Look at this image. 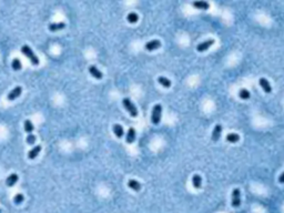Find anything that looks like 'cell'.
<instances>
[{
    "label": "cell",
    "instance_id": "1",
    "mask_svg": "<svg viewBox=\"0 0 284 213\" xmlns=\"http://www.w3.org/2000/svg\"><path fill=\"white\" fill-rule=\"evenodd\" d=\"M21 52L24 53L27 58L29 59L30 62H31L33 66H38V64H39V59H38V57L35 54V52L31 50V48H30L29 46H27V45L22 46V47H21Z\"/></svg>",
    "mask_w": 284,
    "mask_h": 213
},
{
    "label": "cell",
    "instance_id": "2",
    "mask_svg": "<svg viewBox=\"0 0 284 213\" xmlns=\"http://www.w3.org/2000/svg\"><path fill=\"white\" fill-rule=\"evenodd\" d=\"M161 113H162V106L161 104H155L152 109L151 121L153 124H159L161 121Z\"/></svg>",
    "mask_w": 284,
    "mask_h": 213
},
{
    "label": "cell",
    "instance_id": "3",
    "mask_svg": "<svg viewBox=\"0 0 284 213\" xmlns=\"http://www.w3.org/2000/svg\"><path fill=\"white\" fill-rule=\"evenodd\" d=\"M123 106H125V110H127L129 113L131 115V117H137L138 115V110H137L136 106L131 102V100L129 98H125L123 99Z\"/></svg>",
    "mask_w": 284,
    "mask_h": 213
},
{
    "label": "cell",
    "instance_id": "4",
    "mask_svg": "<svg viewBox=\"0 0 284 213\" xmlns=\"http://www.w3.org/2000/svg\"><path fill=\"white\" fill-rule=\"evenodd\" d=\"M241 204V192L239 189H234L232 193V206L239 208Z\"/></svg>",
    "mask_w": 284,
    "mask_h": 213
},
{
    "label": "cell",
    "instance_id": "5",
    "mask_svg": "<svg viewBox=\"0 0 284 213\" xmlns=\"http://www.w3.org/2000/svg\"><path fill=\"white\" fill-rule=\"evenodd\" d=\"M214 39H209L207 40V41H204V42H201L200 45L197 46V50L199 51V52H203V51L208 50V49L210 48L211 46L214 45Z\"/></svg>",
    "mask_w": 284,
    "mask_h": 213
},
{
    "label": "cell",
    "instance_id": "6",
    "mask_svg": "<svg viewBox=\"0 0 284 213\" xmlns=\"http://www.w3.org/2000/svg\"><path fill=\"white\" fill-rule=\"evenodd\" d=\"M22 92V88L21 87H16V88H13L12 90L10 91V92L8 93V97H7V99H8L9 101H12V100H15V99L18 98L20 94H21Z\"/></svg>",
    "mask_w": 284,
    "mask_h": 213
},
{
    "label": "cell",
    "instance_id": "7",
    "mask_svg": "<svg viewBox=\"0 0 284 213\" xmlns=\"http://www.w3.org/2000/svg\"><path fill=\"white\" fill-rule=\"evenodd\" d=\"M160 47H161V41H160V40H151V41L146 42V46H144L146 50H148V51H153V50H155V49L160 48Z\"/></svg>",
    "mask_w": 284,
    "mask_h": 213
},
{
    "label": "cell",
    "instance_id": "8",
    "mask_svg": "<svg viewBox=\"0 0 284 213\" xmlns=\"http://www.w3.org/2000/svg\"><path fill=\"white\" fill-rule=\"evenodd\" d=\"M221 133H222V125L221 124H216L214 127V129H213V131H212V140H213V142H218L219 141V139H220V137H221Z\"/></svg>",
    "mask_w": 284,
    "mask_h": 213
},
{
    "label": "cell",
    "instance_id": "9",
    "mask_svg": "<svg viewBox=\"0 0 284 213\" xmlns=\"http://www.w3.org/2000/svg\"><path fill=\"white\" fill-rule=\"evenodd\" d=\"M89 72H90V75L92 76L93 78H96V79H102V77H103L102 72H101L100 70L94 66L89 67Z\"/></svg>",
    "mask_w": 284,
    "mask_h": 213
},
{
    "label": "cell",
    "instance_id": "10",
    "mask_svg": "<svg viewBox=\"0 0 284 213\" xmlns=\"http://www.w3.org/2000/svg\"><path fill=\"white\" fill-rule=\"evenodd\" d=\"M259 82H260V85L262 87V89L264 90V92L270 93L272 91L271 85H270V82H269L265 78H261V79L259 80Z\"/></svg>",
    "mask_w": 284,
    "mask_h": 213
},
{
    "label": "cell",
    "instance_id": "11",
    "mask_svg": "<svg viewBox=\"0 0 284 213\" xmlns=\"http://www.w3.org/2000/svg\"><path fill=\"white\" fill-rule=\"evenodd\" d=\"M64 27H66V24L64 22H55V24H49V30L52 32L55 31H58V30H61L63 29Z\"/></svg>",
    "mask_w": 284,
    "mask_h": 213
},
{
    "label": "cell",
    "instance_id": "12",
    "mask_svg": "<svg viewBox=\"0 0 284 213\" xmlns=\"http://www.w3.org/2000/svg\"><path fill=\"white\" fill-rule=\"evenodd\" d=\"M134 140H136V130H134V128H129L127 133V142L131 144L134 142Z\"/></svg>",
    "mask_w": 284,
    "mask_h": 213
},
{
    "label": "cell",
    "instance_id": "13",
    "mask_svg": "<svg viewBox=\"0 0 284 213\" xmlns=\"http://www.w3.org/2000/svg\"><path fill=\"white\" fill-rule=\"evenodd\" d=\"M192 5H193V7H195V8L202 9V10H208V9L210 8V3L207 2V1H194Z\"/></svg>",
    "mask_w": 284,
    "mask_h": 213
},
{
    "label": "cell",
    "instance_id": "14",
    "mask_svg": "<svg viewBox=\"0 0 284 213\" xmlns=\"http://www.w3.org/2000/svg\"><path fill=\"white\" fill-rule=\"evenodd\" d=\"M40 151H41V146H35L33 149H31L29 152H28V158H29L30 160L36 159V158H37V155L40 153Z\"/></svg>",
    "mask_w": 284,
    "mask_h": 213
},
{
    "label": "cell",
    "instance_id": "15",
    "mask_svg": "<svg viewBox=\"0 0 284 213\" xmlns=\"http://www.w3.org/2000/svg\"><path fill=\"white\" fill-rule=\"evenodd\" d=\"M18 174H16V173H12V174H10V176L7 178V180H6V184L8 186H13L15 184L17 183V181H18Z\"/></svg>",
    "mask_w": 284,
    "mask_h": 213
},
{
    "label": "cell",
    "instance_id": "16",
    "mask_svg": "<svg viewBox=\"0 0 284 213\" xmlns=\"http://www.w3.org/2000/svg\"><path fill=\"white\" fill-rule=\"evenodd\" d=\"M192 184H193V186L195 188V189H200L201 185H202L201 176H199V174H194V176H192Z\"/></svg>",
    "mask_w": 284,
    "mask_h": 213
},
{
    "label": "cell",
    "instance_id": "17",
    "mask_svg": "<svg viewBox=\"0 0 284 213\" xmlns=\"http://www.w3.org/2000/svg\"><path fill=\"white\" fill-rule=\"evenodd\" d=\"M128 186H129L130 189H132L133 191H139V190L141 189V184L139 183L137 180H133V179H131V180L128 181Z\"/></svg>",
    "mask_w": 284,
    "mask_h": 213
},
{
    "label": "cell",
    "instance_id": "18",
    "mask_svg": "<svg viewBox=\"0 0 284 213\" xmlns=\"http://www.w3.org/2000/svg\"><path fill=\"white\" fill-rule=\"evenodd\" d=\"M226 141L230 142V143H236V142L240 140V136L236 134V133H229L228 136L225 137Z\"/></svg>",
    "mask_w": 284,
    "mask_h": 213
},
{
    "label": "cell",
    "instance_id": "19",
    "mask_svg": "<svg viewBox=\"0 0 284 213\" xmlns=\"http://www.w3.org/2000/svg\"><path fill=\"white\" fill-rule=\"evenodd\" d=\"M113 132H114V134H116V137H117V138H121V137L125 134L123 128L120 124H114L113 125Z\"/></svg>",
    "mask_w": 284,
    "mask_h": 213
},
{
    "label": "cell",
    "instance_id": "20",
    "mask_svg": "<svg viewBox=\"0 0 284 213\" xmlns=\"http://www.w3.org/2000/svg\"><path fill=\"white\" fill-rule=\"evenodd\" d=\"M158 82L164 88H170L171 87V81L165 77H159L158 78Z\"/></svg>",
    "mask_w": 284,
    "mask_h": 213
},
{
    "label": "cell",
    "instance_id": "21",
    "mask_svg": "<svg viewBox=\"0 0 284 213\" xmlns=\"http://www.w3.org/2000/svg\"><path fill=\"white\" fill-rule=\"evenodd\" d=\"M24 131H26L27 133H32V131H33V129H35V127H33V124H32V122L30 121V120H26L24 121Z\"/></svg>",
    "mask_w": 284,
    "mask_h": 213
},
{
    "label": "cell",
    "instance_id": "22",
    "mask_svg": "<svg viewBox=\"0 0 284 213\" xmlns=\"http://www.w3.org/2000/svg\"><path fill=\"white\" fill-rule=\"evenodd\" d=\"M239 97L242 99V100H247V99H250V97H251V93H250L249 90H247V89H241V90L239 91Z\"/></svg>",
    "mask_w": 284,
    "mask_h": 213
},
{
    "label": "cell",
    "instance_id": "23",
    "mask_svg": "<svg viewBox=\"0 0 284 213\" xmlns=\"http://www.w3.org/2000/svg\"><path fill=\"white\" fill-rule=\"evenodd\" d=\"M138 19H139V17L136 12H130L127 16V20L130 22V24H136V22L138 21Z\"/></svg>",
    "mask_w": 284,
    "mask_h": 213
},
{
    "label": "cell",
    "instance_id": "24",
    "mask_svg": "<svg viewBox=\"0 0 284 213\" xmlns=\"http://www.w3.org/2000/svg\"><path fill=\"white\" fill-rule=\"evenodd\" d=\"M11 67H12L13 70H16V71H19V70L21 69V62H20V60H19L18 58L13 59L12 60V63H11Z\"/></svg>",
    "mask_w": 284,
    "mask_h": 213
},
{
    "label": "cell",
    "instance_id": "25",
    "mask_svg": "<svg viewBox=\"0 0 284 213\" xmlns=\"http://www.w3.org/2000/svg\"><path fill=\"white\" fill-rule=\"evenodd\" d=\"M36 140H37V138H36V136L35 134H32V133L28 134V136H27V139H26V141L28 144H35Z\"/></svg>",
    "mask_w": 284,
    "mask_h": 213
},
{
    "label": "cell",
    "instance_id": "26",
    "mask_svg": "<svg viewBox=\"0 0 284 213\" xmlns=\"http://www.w3.org/2000/svg\"><path fill=\"white\" fill-rule=\"evenodd\" d=\"M24 197L22 194H16L15 195V198H13V202L16 203V204H20V203H22L24 202Z\"/></svg>",
    "mask_w": 284,
    "mask_h": 213
},
{
    "label": "cell",
    "instance_id": "27",
    "mask_svg": "<svg viewBox=\"0 0 284 213\" xmlns=\"http://www.w3.org/2000/svg\"><path fill=\"white\" fill-rule=\"evenodd\" d=\"M279 182L280 183H284V172L281 173V176H279Z\"/></svg>",
    "mask_w": 284,
    "mask_h": 213
},
{
    "label": "cell",
    "instance_id": "28",
    "mask_svg": "<svg viewBox=\"0 0 284 213\" xmlns=\"http://www.w3.org/2000/svg\"><path fill=\"white\" fill-rule=\"evenodd\" d=\"M0 213H1V209H0Z\"/></svg>",
    "mask_w": 284,
    "mask_h": 213
}]
</instances>
